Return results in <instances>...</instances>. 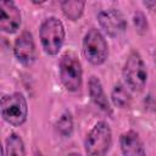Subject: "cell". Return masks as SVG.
<instances>
[{
    "mask_svg": "<svg viewBox=\"0 0 156 156\" xmlns=\"http://www.w3.org/2000/svg\"><path fill=\"white\" fill-rule=\"evenodd\" d=\"M57 130L61 135L63 136H69L72 134L73 130V119H72V115L66 111L65 113H62V116L58 118L57 123H56Z\"/></svg>",
    "mask_w": 156,
    "mask_h": 156,
    "instance_id": "cell-15",
    "label": "cell"
},
{
    "mask_svg": "<svg viewBox=\"0 0 156 156\" xmlns=\"http://www.w3.org/2000/svg\"><path fill=\"white\" fill-rule=\"evenodd\" d=\"M133 21H134V26L136 28V30L140 33V34H144L146 30H147V21L144 16V13L141 12H135L134 13V17H133Z\"/></svg>",
    "mask_w": 156,
    "mask_h": 156,
    "instance_id": "cell-16",
    "label": "cell"
},
{
    "mask_svg": "<svg viewBox=\"0 0 156 156\" xmlns=\"http://www.w3.org/2000/svg\"><path fill=\"white\" fill-rule=\"evenodd\" d=\"M13 52L16 58L26 66H29L35 60V44L29 32L24 30L15 41Z\"/></svg>",
    "mask_w": 156,
    "mask_h": 156,
    "instance_id": "cell-9",
    "label": "cell"
},
{
    "mask_svg": "<svg viewBox=\"0 0 156 156\" xmlns=\"http://www.w3.org/2000/svg\"><path fill=\"white\" fill-rule=\"evenodd\" d=\"M84 6H85V2L79 0H67L61 2L62 12L71 21H77L78 18H80L84 11Z\"/></svg>",
    "mask_w": 156,
    "mask_h": 156,
    "instance_id": "cell-12",
    "label": "cell"
},
{
    "mask_svg": "<svg viewBox=\"0 0 156 156\" xmlns=\"http://www.w3.org/2000/svg\"><path fill=\"white\" fill-rule=\"evenodd\" d=\"M155 4H156L155 1H151V2H147V1H145V2H144V5H145V6H149V7H151V9L154 7V5H155Z\"/></svg>",
    "mask_w": 156,
    "mask_h": 156,
    "instance_id": "cell-17",
    "label": "cell"
},
{
    "mask_svg": "<svg viewBox=\"0 0 156 156\" xmlns=\"http://www.w3.org/2000/svg\"><path fill=\"white\" fill-rule=\"evenodd\" d=\"M39 37L44 51L51 56L57 55L63 45L65 27L58 18L49 17L41 23Z\"/></svg>",
    "mask_w": 156,
    "mask_h": 156,
    "instance_id": "cell-1",
    "label": "cell"
},
{
    "mask_svg": "<svg viewBox=\"0 0 156 156\" xmlns=\"http://www.w3.org/2000/svg\"><path fill=\"white\" fill-rule=\"evenodd\" d=\"M0 156H4V151H2V146H1V143H0Z\"/></svg>",
    "mask_w": 156,
    "mask_h": 156,
    "instance_id": "cell-18",
    "label": "cell"
},
{
    "mask_svg": "<svg viewBox=\"0 0 156 156\" xmlns=\"http://www.w3.org/2000/svg\"><path fill=\"white\" fill-rule=\"evenodd\" d=\"M123 78L128 88L133 91H141L145 88L147 71L141 56L136 51L130 52L127 57L123 67Z\"/></svg>",
    "mask_w": 156,
    "mask_h": 156,
    "instance_id": "cell-5",
    "label": "cell"
},
{
    "mask_svg": "<svg viewBox=\"0 0 156 156\" xmlns=\"http://www.w3.org/2000/svg\"><path fill=\"white\" fill-rule=\"evenodd\" d=\"M6 156H26L24 143L16 133H11L6 138Z\"/></svg>",
    "mask_w": 156,
    "mask_h": 156,
    "instance_id": "cell-13",
    "label": "cell"
},
{
    "mask_svg": "<svg viewBox=\"0 0 156 156\" xmlns=\"http://www.w3.org/2000/svg\"><path fill=\"white\" fill-rule=\"evenodd\" d=\"M82 65L77 55L66 52L60 58V78L68 91H77L82 87Z\"/></svg>",
    "mask_w": 156,
    "mask_h": 156,
    "instance_id": "cell-6",
    "label": "cell"
},
{
    "mask_svg": "<svg viewBox=\"0 0 156 156\" xmlns=\"http://www.w3.org/2000/svg\"><path fill=\"white\" fill-rule=\"evenodd\" d=\"M88 87H89V95L93 100V102L105 113H107L108 116L112 115V107L110 105V101L107 100V96L104 91L102 84L100 82V79L95 76H91L89 78L88 82Z\"/></svg>",
    "mask_w": 156,
    "mask_h": 156,
    "instance_id": "cell-11",
    "label": "cell"
},
{
    "mask_svg": "<svg viewBox=\"0 0 156 156\" xmlns=\"http://www.w3.org/2000/svg\"><path fill=\"white\" fill-rule=\"evenodd\" d=\"M35 156H41V155H38V154H37V155H35Z\"/></svg>",
    "mask_w": 156,
    "mask_h": 156,
    "instance_id": "cell-20",
    "label": "cell"
},
{
    "mask_svg": "<svg viewBox=\"0 0 156 156\" xmlns=\"http://www.w3.org/2000/svg\"><path fill=\"white\" fill-rule=\"evenodd\" d=\"M111 99H112L113 105L119 108L129 107L130 101H132V96H130L129 91L122 84L115 85V88L112 89V93H111Z\"/></svg>",
    "mask_w": 156,
    "mask_h": 156,
    "instance_id": "cell-14",
    "label": "cell"
},
{
    "mask_svg": "<svg viewBox=\"0 0 156 156\" xmlns=\"http://www.w3.org/2000/svg\"><path fill=\"white\" fill-rule=\"evenodd\" d=\"M83 54L85 58L94 66L102 65L106 61L108 56V46L99 29L91 28L84 35Z\"/></svg>",
    "mask_w": 156,
    "mask_h": 156,
    "instance_id": "cell-4",
    "label": "cell"
},
{
    "mask_svg": "<svg viewBox=\"0 0 156 156\" xmlns=\"http://www.w3.org/2000/svg\"><path fill=\"white\" fill-rule=\"evenodd\" d=\"M112 144V132L105 121L98 122L87 134L84 147L87 156H106Z\"/></svg>",
    "mask_w": 156,
    "mask_h": 156,
    "instance_id": "cell-3",
    "label": "cell"
},
{
    "mask_svg": "<svg viewBox=\"0 0 156 156\" xmlns=\"http://www.w3.org/2000/svg\"><path fill=\"white\" fill-rule=\"evenodd\" d=\"M121 150L123 156H146L143 141L139 134L134 130H128L123 133L119 138Z\"/></svg>",
    "mask_w": 156,
    "mask_h": 156,
    "instance_id": "cell-10",
    "label": "cell"
},
{
    "mask_svg": "<svg viewBox=\"0 0 156 156\" xmlns=\"http://www.w3.org/2000/svg\"><path fill=\"white\" fill-rule=\"evenodd\" d=\"M98 21L100 27L105 30V33H107L110 37L113 38L121 35L127 28L124 17L119 11L115 9L100 11L98 15Z\"/></svg>",
    "mask_w": 156,
    "mask_h": 156,
    "instance_id": "cell-7",
    "label": "cell"
},
{
    "mask_svg": "<svg viewBox=\"0 0 156 156\" xmlns=\"http://www.w3.org/2000/svg\"><path fill=\"white\" fill-rule=\"evenodd\" d=\"M1 117L11 126H22L28 116V106L22 93H12L2 96L0 101Z\"/></svg>",
    "mask_w": 156,
    "mask_h": 156,
    "instance_id": "cell-2",
    "label": "cell"
},
{
    "mask_svg": "<svg viewBox=\"0 0 156 156\" xmlns=\"http://www.w3.org/2000/svg\"><path fill=\"white\" fill-rule=\"evenodd\" d=\"M67 156H82V155H79V154H69Z\"/></svg>",
    "mask_w": 156,
    "mask_h": 156,
    "instance_id": "cell-19",
    "label": "cell"
},
{
    "mask_svg": "<svg viewBox=\"0 0 156 156\" xmlns=\"http://www.w3.org/2000/svg\"><path fill=\"white\" fill-rule=\"evenodd\" d=\"M21 26V12L10 0H0V30L15 33Z\"/></svg>",
    "mask_w": 156,
    "mask_h": 156,
    "instance_id": "cell-8",
    "label": "cell"
}]
</instances>
